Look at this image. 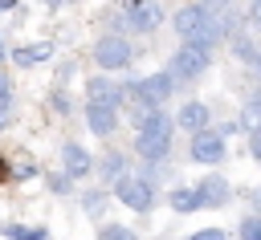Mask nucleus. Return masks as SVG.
<instances>
[{"label": "nucleus", "instance_id": "obj_28", "mask_svg": "<svg viewBox=\"0 0 261 240\" xmlns=\"http://www.w3.org/2000/svg\"><path fill=\"white\" fill-rule=\"evenodd\" d=\"M192 240H228V232L224 228H200V232H192Z\"/></svg>", "mask_w": 261, "mask_h": 240}, {"label": "nucleus", "instance_id": "obj_13", "mask_svg": "<svg viewBox=\"0 0 261 240\" xmlns=\"http://www.w3.org/2000/svg\"><path fill=\"white\" fill-rule=\"evenodd\" d=\"M228 199H232L228 179H220V175H204V179L196 183V203H200V207H224Z\"/></svg>", "mask_w": 261, "mask_h": 240}, {"label": "nucleus", "instance_id": "obj_22", "mask_svg": "<svg viewBox=\"0 0 261 240\" xmlns=\"http://www.w3.org/2000/svg\"><path fill=\"white\" fill-rule=\"evenodd\" d=\"M16 118H20V102H16V94L0 98V134H4V130H12V126H16Z\"/></svg>", "mask_w": 261, "mask_h": 240}, {"label": "nucleus", "instance_id": "obj_27", "mask_svg": "<svg viewBox=\"0 0 261 240\" xmlns=\"http://www.w3.org/2000/svg\"><path fill=\"white\" fill-rule=\"evenodd\" d=\"M8 183H12V155L0 151V187H8Z\"/></svg>", "mask_w": 261, "mask_h": 240}, {"label": "nucleus", "instance_id": "obj_32", "mask_svg": "<svg viewBox=\"0 0 261 240\" xmlns=\"http://www.w3.org/2000/svg\"><path fill=\"white\" fill-rule=\"evenodd\" d=\"M192 4H200V8H208V12H216V8H228L232 0H192Z\"/></svg>", "mask_w": 261, "mask_h": 240}, {"label": "nucleus", "instance_id": "obj_33", "mask_svg": "<svg viewBox=\"0 0 261 240\" xmlns=\"http://www.w3.org/2000/svg\"><path fill=\"white\" fill-rule=\"evenodd\" d=\"M237 130H241V122H220V126H216L220 138H228V134H237Z\"/></svg>", "mask_w": 261, "mask_h": 240}, {"label": "nucleus", "instance_id": "obj_4", "mask_svg": "<svg viewBox=\"0 0 261 240\" xmlns=\"http://www.w3.org/2000/svg\"><path fill=\"white\" fill-rule=\"evenodd\" d=\"M208 65H212V49L188 45V41H179V49L167 57V73H171L175 81H196V77L208 73Z\"/></svg>", "mask_w": 261, "mask_h": 240}, {"label": "nucleus", "instance_id": "obj_18", "mask_svg": "<svg viewBox=\"0 0 261 240\" xmlns=\"http://www.w3.org/2000/svg\"><path fill=\"white\" fill-rule=\"evenodd\" d=\"M45 106H49L57 118H69V114H73V98H69V89H65V85H49Z\"/></svg>", "mask_w": 261, "mask_h": 240}, {"label": "nucleus", "instance_id": "obj_8", "mask_svg": "<svg viewBox=\"0 0 261 240\" xmlns=\"http://www.w3.org/2000/svg\"><path fill=\"white\" fill-rule=\"evenodd\" d=\"M53 57H57V45H53V41L8 45V65H16V69H37V65H49Z\"/></svg>", "mask_w": 261, "mask_h": 240}, {"label": "nucleus", "instance_id": "obj_2", "mask_svg": "<svg viewBox=\"0 0 261 240\" xmlns=\"http://www.w3.org/2000/svg\"><path fill=\"white\" fill-rule=\"evenodd\" d=\"M135 41L126 37V33H102L94 45H90V61H94V69H102V73H126L130 65H135Z\"/></svg>", "mask_w": 261, "mask_h": 240}, {"label": "nucleus", "instance_id": "obj_34", "mask_svg": "<svg viewBox=\"0 0 261 240\" xmlns=\"http://www.w3.org/2000/svg\"><path fill=\"white\" fill-rule=\"evenodd\" d=\"M41 8H45V12H57V8H61V0H41Z\"/></svg>", "mask_w": 261, "mask_h": 240}, {"label": "nucleus", "instance_id": "obj_21", "mask_svg": "<svg viewBox=\"0 0 261 240\" xmlns=\"http://www.w3.org/2000/svg\"><path fill=\"white\" fill-rule=\"evenodd\" d=\"M237 122H241V130H257V126H261V94H253V98L241 106V118H237Z\"/></svg>", "mask_w": 261, "mask_h": 240}, {"label": "nucleus", "instance_id": "obj_24", "mask_svg": "<svg viewBox=\"0 0 261 240\" xmlns=\"http://www.w3.org/2000/svg\"><path fill=\"white\" fill-rule=\"evenodd\" d=\"M33 175H37V163L24 159V151H20V159H12V183H29Z\"/></svg>", "mask_w": 261, "mask_h": 240}, {"label": "nucleus", "instance_id": "obj_36", "mask_svg": "<svg viewBox=\"0 0 261 240\" xmlns=\"http://www.w3.org/2000/svg\"><path fill=\"white\" fill-rule=\"evenodd\" d=\"M16 4L20 0H0V12H16Z\"/></svg>", "mask_w": 261, "mask_h": 240}, {"label": "nucleus", "instance_id": "obj_17", "mask_svg": "<svg viewBox=\"0 0 261 240\" xmlns=\"http://www.w3.org/2000/svg\"><path fill=\"white\" fill-rule=\"evenodd\" d=\"M0 236L4 240H49V224H24V220H16V224H0Z\"/></svg>", "mask_w": 261, "mask_h": 240}, {"label": "nucleus", "instance_id": "obj_12", "mask_svg": "<svg viewBox=\"0 0 261 240\" xmlns=\"http://www.w3.org/2000/svg\"><path fill=\"white\" fill-rule=\"evenodd\" d=\"M135 155L143 163H167L171 134H163V130H135Z\"/></svg>", "mask_w": 261, "mask_h": 240}, {"label": "nucleus", "instance_id": "obj_16", "mask_svg": "<svg viewBox=\"0 0 261 240\" xmlns=\"http://www.w3.org/2000/svg\"><path fill=\"white\" fill-rule=\"evenodd\" d=\"M77 203H82V212L90 220H102L106 216V203H110V187H82Z\"/></svg>", "mask_w": 261, "mask_h": 240}, {"label": "nucleus", "instance_id": "obj_6", "mask_svg": "<svg viewBox=\"0 0 261 240\" xmlns=\"http://www.w3.org/2000/svg\"><path fill=\"white\" fill-rule=\"evenodd\" d=\"M188 159L192 163H204V167H216V163H224L228 159V146H224V138L216 134V130H196L192 134V146H188Z\"/></svg>", "mask_w": 261, "mask_h": 240}, {"label": "nucleus", "instance_id": "obj_3", "mask_svg": "<svg viewBox=\"0 0 261 240\" xmlns=\"http://www.w3.org/2000/svg\"><path fill=\"white\" fill-rule=\"evenodd\" d=\"M110 199H118L122 207L147 216V212L155 207V183L143 179V175H135V171H122V175L110 183Z\"/></svg>", "mask_w": 261, "mask_h": 240}, {"label": "nucleus", "instance_id": "obj_5", "mask_svg": "<svg viewBox=\"0 0 261 240\" xmlns=\"http://www.w3.org/2000/svg\"><path fill=\"white\" fill-rule=\"evenodd\" d=\"M118 20H122V33L147 37V33H155L163 24V4L159 0H126L122 12H118Z\"/></svg>", "mask_w": 261, "mask_h": 240}, {"label": "nucleus", "instance_id": "obj_10", "mask_svg": "<svg viewBox=\"0 0 261 240\" xmlns=\"http://www.w3.org/2000/svg\"><path fill=\"white\" fill-rule=\"evenodd\" d=\"M57 155H61V171H65L73 183H82V179H90V175H94V155H90L77 138H65Z\"/></svg>", "mask_w": 261, "mask_h": 240}, {"label": "nucleus", "instance_id": "obj_29", "mask_svg": "<svg viewBox=\"0 0 261 240\" xmlns=\"http://www.w3.org/2000/svg\"><path fill=\"white\" fill-rule=\"evenodd\" d=\"M8 94H16V89H12V69L0 65V98H8Z\"/></svg>", "mask_w": 261, "mask_h": 240}, {"label": "nucleus", "instance_id": "obj_30", "mask_svg": "<svg viewBox=\"0 0 261 240\" xmlns=\"http://www.w3.org/2000/svg\"><path fill=\"white\" fill-rule=\"evenodd\" d=\"M249 155H253V159H261V126H257V130H249Z\"/></svg>", "mask_w": 261, "mask_h": 240}, {"label": "nucleus", "instance_id": "obj_23", "mask_svg": "<svg viewBox=\"0 0 261 240\" xmlns=\"http://www.w3.org/2000/svg\"><path fill=\"white\" fill-rule=\"evenodd\" d=\"M98 240H139V232H135V228H126V224L106 220V224L98 228Z\"/></svg>", "mask_w": 261, "mask_h": 240}, {"label": "nucleus", "instance_id": "obj_38", "mask_svg": "<svg viewBox=\"0 0 261 240\" xmlns=\"http://www.w3.org/2000/svg\"><path fill=\"white\" fill-rule=\"evenodd\" d=\"M249 65H253V69H257V77H261V53H257V57H253Z\"/></svg>", "mask_w": 261, "mask_h": 240}, {"label": "nucleus", "instance_id": "obj_11", "mask_svg": "<svg viewBox=\"0 0 261 240\" xmlns=\"http://www.w3.org/2000/svg\"><path fill=\"white\" fill-rule=\"evenodd\" d=\"M82 122L94 138H114L118 130V110L114 106H102V102H86L82 106Z\"/></svg>", "mask_w": 261, "mask_h": 240}, {"label": "nucleus", "instance_id": "obj_19", "mask_svg": "<svg viewBox=\"0 0 261 240\" xmlns=\"http://www.w3.org/2000/svg\"><path fill=\"white\" fill-rule=\"evenodd\" d=\"M167 203H171V212H196L200 203H196V187H171L167 191Z\"/></svg>", "mask_w": 261, "mask_h": 240}, {"label": "nucleus", "instance_id": "obj_26", "mask_svg": "<svg viewBox=\"0 0 261 240\" xmlns=\"http://www.w3.org/2000/svg\"><path fill=\"white\" fill-rule=\"evenodd\" d=\"M237 236L241 240H261V216H245L241 228H237Z\"/></svg>", "mask_w": 261, "mask_h": 240}, {"label": "nucleus", "instance_id": "obj_39", "mask_svg": "<svg viewBox=\"0 0 261 240\" xmlns=\"http://www.w3.org/2000/svg\"><path fill=\"white\" fill-rule=\"evenodd\" d=\"M61 4H82V0H61Z\"/></svg>", "mask_w": 261, "mask_h": 240}, {"label": "nucleus", "instance_id": "obj_14", "mask_svg": "<svg viewBox=\"0 0 261 240\" xmlns=\"http://www.w3.org/2000/svg\"><path fill=\"white\" fill-rule=\"evenodd\" d=\"M171 118H175V130L196 134V130H204V126L212 122V110H208L204 102H196V98H192V102H184V106H179V114H171Z\"/></svg>", "mask_w": 261, "mask_h": 240}, {"label": "nucleus", "instance_id": "obj_9", "mask_svg": "<svg viewBox=\"0 0 261 240\" xmlns=\"http://www.w3.org/2000/svg\"><path fill=\"white\" fill-rule=\"evenodd\" d=\"M82 89H86V102H102V106H114V110H122V81H114V73H90L86 81H82Z\"/></svg>", "mask_w": 261, "mask_h": 240}, {"label": "nucleus", "instance_id": "obj_31", "mask_svg": "<svg viewBox=\"0 0 261 240\" xmlns=\"http://www.w3.org/2000/svg\"><path fill=\"white\" fill-rule=\"evenodd\" d=\"M69 77H73V61H61V65H57V85H65Z\"/></svg>", "mask_w": 261, "mask_h": 240}, {"label": "nucleus", "instance_id": "obj_7", "mask_svg": "<svg viewBox=\"0 0 261 240\" xmlns=\"http://www.w3.org/2000/svg\"><path fill=\"white\" fill-rule=\"evenodd\" d=\"M175 89H179V81H175L167 69H155V73H147V77L135 81V94H139L143 102H151V106H167Z\"/></svg>", "mask_w": 261, "mask_h": 240}, {"label": "nucleus", "instance_id": "obj_37", "mask_svg": "<svg viewBox=\"0 0 261 240\" xmlns=\"http://www.w3.org/2000/svg\"><path fill=\"white\" fill-rule=\"evenodd\" d=\"M0 65H8V45H4V37H0Z\"/></svg>", "mask_w": 261, "mask_h": 240}, {"label": "nucleus", "instance_id": "obj_20", "mask_svg": "<svg viewBox=\"0 0 261 240\" xmlns=\"http://www.w3.org/2000/svg\"><path fill=\"white\" fill-rule=\"evenodd\" d=\"M45 187H49V195H57V199L73 195V179H69L65 171H45Z\"/></svg>", "mask_w": 261, "mask_h": 240}, {"label": "nucleus", "instance_id": "obj_15", "mask_svg": "<svg viewBox=\"0 0 261 240\" xmlns=\"http://www.w3.org/2000/svg\"><path fill=\"white\" fill-rule=\"evenodd\" d=\"M94 171H98V183L110 187L122 171H130V155H122V151H102V155L94 159Z\"/></svg>", "mask_w": 261, "mask_h": 240}, {"label": "nucleus", "instance_id": "obj_1", "mask_svg": "<svg viewBox=\"0 0 261 240\" xmlns=\"http://www.w3.org/2000/svg\"><path fill=\"white\" fill-rule=\"evenodd\" d=\"M171 28H175L179 41H188V45H204V49H216V45L224 41V33H220V16L208 12V8H200V4H184V8H175Z\"/></svg>", "mask_w": 261, "mask_h": 240}, {"label": "nucleus", "instance_id": "obj_25", "mask_svg": "<svg viewBox=\"0 0 261 240\" xmlns=\"http://www.w3.org/2000/svg\"><path fill=\"white\" fill-rule=\"evenodd\" d=\"M232 53H237V57H241L245 65H249V61L257 57V49H253V41H249V37H241V33H232Z\"/></svg>", "mask_w": 261, "mask_h": 240}, {"label": "nucleus", "instance_id": "obj_35", "mask_svg": "<svg viewBox=\"0 0 261 240\" xmlns=\"http://www.w3.org/2000/svg\"><path fill=\"white\" fill-rule=\"evenodd\" d=\"M253 28H261V0L253 4Z\"/></svg>", "mask_w": 261, "mask_h": 240}]
</instances>
